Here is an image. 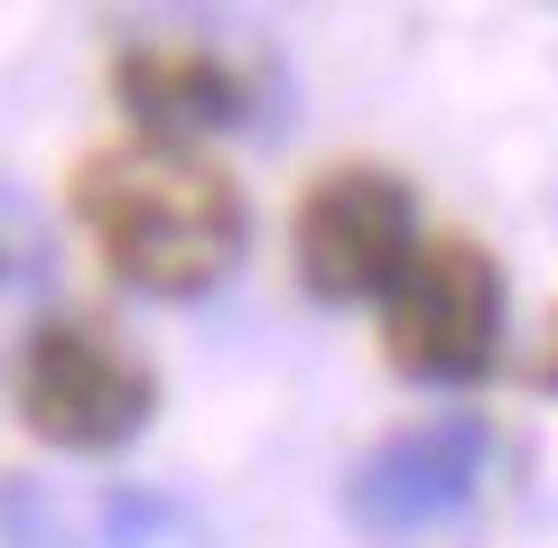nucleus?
Returning a JSON list of instances; mask_svg holds the SVG:
<instances>
[{
    "label": "nucleus",
    "instance_id": "obj_1",
    "mask_svg": "<svg viewBox=\"0 0 558 548\" xmlns=\"http://www.w3.org/2000/svg\"><path fill=\"white\" fill-rule=\"evenodd\" d=\"M75 223L102 252V270L140 297H205L233 279L252 242L242 186L196 149V139H112L75 168Z\"/></svg>",
    "mask_w": 558,
    "mask_h": 548
},
{
    "label": "nucleus",
    "instance_id": "obj_2",
    "mask_svg": "<svg viewBox=\"0 0 558 548\" xmlns=\"http://www.w3.org/2000/svg\"><path fill=\"white\" fill-rule=\"evenodd\" d=\"M10 391H20L28 437H47L57 455H121L159 418V373L112 326H94V316H47V326H28Z\"/></svg>",
    "mask_w": 558,
    "mask_h": 548
},
{
    "label": "nucleus",
    "instance_id": "obj_3",
    "mask_svg": "<svg viewBox=\"0 0 558 548\" xmlns=\"http://www.w3.org/2000/svg\"><path fill=\"white\" fill-rule=\"evenodd\" d=\"M381 353L428 391H475L502 363V260L465 233H428L381 297Z\"/></svg>",
    "mask_w": 558,
    "mask_h": 548
},
{
    "label": "nucleus",
    "instance_id": "obj_4",
    "mask_svg": "<svg viewBox=\"0 0 558 548\" xmlns=\"http://www.w3.org/2000/svg\"><path fill=\"white\" fill-rule=\"evenodd\" d=\"M418 196L400 186L391 168H326L317 186L299 196V223H289V252H299L307 297L326 307H381L400 289V270L418 260Z\"/></svg>",
    "mask_w": 558,
    "mask_h": 548
},
{
    "label": "nucleus",
    "instance_id": "obj_5",
    "mask_svg": "<svg viewBox=\"0 0 558 548\" xmlns=\"http://www.w3.org/2000/svg\"><path fill=\"white\" fill-rule=\"evenodd\" d=\"M484 465H494L484 418H465V410L418 418V428L381 437V447L354 465L344 511H354V529H373V539H410V529L457 521V511L484 492Z\"/></svg>",
    "mask_w": 558,
    "mask_h": 548
},
{
    "label": "nucleus",
    "instance_id": "obj_6",
    "mask_svg": "<svg viewBox=\"0 0 558 548\" xmlns=\"http://www.w3.org/2000/svg\"><path fill=\"white\" fill-rule=\"evenodd\" d=\"M0 539L10 548H215L205 521L178 492H140V484H0Z\"/></svg>",
    "mask_w": 558,
    "mask_h": 548
},
{
    "label": "nucleus",
    "instance_id": "obj_7",
    "mask_svg": "<svg viewBox=\"0 0 558 548\" xmlns=\"http://www.w3.org/2000/svg\"><path fill=\"white\" fill-rule=\"evenodd\" d=\"M112 94L149 139H196L252 121V65L196 38H140L112 57Z\"/></svg>",
    "mask_w": 558,
    "mask_h": 548
},
{
    "label": "nucleus",
    "instance_id": "obj_8",
    "mask_svg": "<svg viewBox=\"0 0 558 548\" xmlns=\"http://www.w3.org/2000/svg\"><path fill=\"white\" fill-rule=\"evenodd\" d=\"M539 381H549V391H558V326H549V353H539Z\"/></svg>",
    "mask_w": 558,
    "mask_h": 548
},
{
    "label": "nucleus",
    "instance_id": "obj_9",
    "mask_svg": "<svg viewBox=\"0 0 558 548\" xmlns=\"http://www.w3.org/2000/svg\"><path fill=\"white\" fill-rule=\"evenodd\" d=\"M0 270H10V233H0Z\"/></svg>",
    "mask_w": 558,
    "mask_h": 548
}]
</instances>
